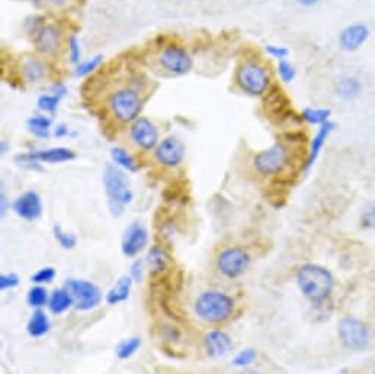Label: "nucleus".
<instances>
[{
  "label": "nucleus",
  "instance_id": "30",
  "mask_svg": "<svg viewBox=\"0 0 375 374\" xmlns=\"http://www.w3.org/2000/svg\"><path fill=\"white\" fill-rule=\"evenodd\" d=\"M62 100L55 96L53 93H43L37 97V111L41 112V113H46V115H55L57 112V109H59V105H61Z\"/></svg>",
  "mask_w": 375,
  "mask_h": 374
},
{
  "label": "nucleus",
  "instance_id": "28",
  "mask_svg": "<svg viewBox=\"0 0 375 374\" xmlns=\"http://www.w3.org/2000/svg\"><path fill=\"white\" fill-rule=\"evenodd\" d=\"M104 64V55H93L90 57H87V60H83L77 67H74V76L77 78H85L92 76L93 73H96V71L99 69V67Z\"/></svg>",
  "mask_w": 375,
  "mask_h": 374
},
{
  "label": "nucleus",
  "instance_id": "24",
  "mask_svg": "<svg viewBox=\"0 0 375 374\" xmlns=\"http://www.w3.org/2000/svg\"><path fill=\"white\" fill-rule=\"evenodd\" d=\"M111 160L115 165L124 169L125 172H137L140 168L136 158L122 146H113L111 149Z\"/></svg>",
  "mask_w": 375,
  "mask_h": 374
},
{
  "label": "nucleus",
  "instance_id": "29",
  "mask_svg": "<svg viewBox=\"0 0 375 374\" xmlns=\"http://www.w3.org/2000/svg\"><path fill=\"white\" fill-rule=\"evenodd\" d=\"M331 117V111L327 108H312L308 106L302 111V120H304L309 125L321 127L323 124L328 123Z\"/></svg>",
  "mask_w": 375,
  "mask_h": 374
},
{
  "label": "nucleus",
  "instance_id": "11",
  "mask_svg": "<svg viewBox=\"0 0 375 374\" xmlns=\"http://www.w3.org/2000/svg\"><path fill=\"white\" fill-rule=\"evenodd\" d=\"M36 52L41 56H53L64 46V32L61 25L55 22H46L31 37Z\"/></svg>",
  "mask_w": 375,
  "mask_h": 374
},
{
  "label": "nucleus",
  "instance_id": "27",
  "mask_svg": "<svg viewBox=\"0 0 375 374\" xmlns=\"http://www.w3.org/2000/svg\"><path fill=\"white\" fill-rule=\"evenodd\" d=\"M146 261L152 275H161L169 263V256L161 247H153L148 254Z\"/></svg>",
  "mask_w": 375,
  "mask_h": 374
},
{
  "label": "nucleus",
  "instance_id": "38",
  "mask_svg": "<svg viewBox=\"0 0 375 374\" xmlns=\"http://www.w3.org/2000/svg\"><path fill=\"white\" fill-rule=\"evenodd\" d=\"M360 226L367 230H375V202H369L360 214Z\"/></svg>",
  "mask_w": 375,
  "mask_h": 374
},
{
  "label": "nucleus",
  "instance_id": "17",
  "mask_svg": "<svg viewBox=\"0 0 375 374\" xmlns=\"http://www.w3.org/2000/svg\"><path fill=\"white\" fill-rule=\"evenodd\" d=\"M21 76L27 84H40L49 77L48 64L37 56H25L21 61Z\"/></svg>",
  "mask_w": 375,
  "mask_h": 374
},
{
  "label": "nucleus",
  "instance_id": "12",
  "mask_svg": "<svg viewBox=\"0 0 375 374\" xmlns=\"http://www.w3.org/2000/svg\"><path fill=\"white\" fill-rule=\"evenodd\" d=\"M250 265L249 254L241 248H227L216 258V268L228 279H237Z\"/></svg>",
  "mask_w": 375,
  "mask_h": 374
},
{
  "label": "nucleus",
  "instance_id": "26",
  "mask_svg": "<svg viewBox=\"0 0 375 374\" xmlns=\"http://www.w3.org/2000/svg\"><path fill=\"white\" fill-rule=\"evenodd\" d=\"M336 92L341 99L352 100L356 99L360 92H362V84L355 77H343L336 85Z\"/></svg>",
  "mask_w": 375,
  "mask_h": 374
},
{
  "label": "nucleus",
  "instance_id": "48",
  "mask_svg": "<svg viewBox=\"0 0 375 374\" xmlns=\"http://www.w3.org/2000/svg\"><path fill=\"white\" fill-rule=\"evenodd\" d=\"M48 2H49L53 8L61 9V8H64V6L68 4V0H48Z\"/></svg>",
  "mask_w": 375,
  "mask_h": 374
},
{
  "label": "nucleus",
  "instance_id": "4",
  "mask_svg": "<svg viewBox=\"0 0 375 374\" xmlns=\"http://www.w3.org/2000/svg\"><path fill=\"white\" fill-rule=\"evenodd\" d=\"M108 108L112 113V117L120 124H132L139 117H141V93L132 88V85L120 88L109 95Z\"/></svg>",
  "mask_w": 375,
  "mask_h": 374
},
{
  "label": "nucleus",
  "instance_id": "19",
  "mask_svg": "<svg viewBox=\"0 0 375 374\" xmlns=\"http://www.w3.org/2000/svg\"><path fill=\"white\" fill-rule=\"evenodd\" d=\"M336 130H337V124L331 120L328 123L323 124L321 127H318V132H316V134L311 140L309 152H308V158H306V162H305V171H309L315 165V162L318 161L321 151L324 149L328 137L333 134Z\"/></svg>",
  "mask_w": 375,
  "mask_h": 374
},
{
  "label": "nucleus",
  "instance_id": "41",
  "mask_svg": "<svg viewBox=\"0 0 375 374\" xmlns=\"http://www.w3.org/2000/svg\"><path fill=\"white\" fill-rule=\"evenodd\" d=\"M265 52H267V55H268L269 57H272V60H277L278 62L287 60L288 53H290V50H288L285 46L272 45V43H269V45L265 46Z\"/></svg>",
  "mask_w": 375,
  "mask_h": 374
},
{
  "label": "nucleus",
  "instance_id": "21",
  "mask_svg": "<svg viewBox=\"0 0 375 374\" xmlns=\"http://www.w3.org/2000/svg\"><path fill=\"white\" fill-rule=\"evenodd\" d=\"M53 121L46 113H33L25 121L27 132L38 140H49L53 136Z\"/></svg>",
  "mask_w": 375,
  "mask_h": 374
},
{
  "label": "nucleus",
  "instance_id": "23",
  "mask_svg": "<svg viewBox=\"0 0 375 374\" xmlns=\"http://www.w3.org/2000/svg\"><path fill=\"white\" fill-rule=\"evenodd\" d=\"M50 320L43 310H36L27 323V333L31 338H41L49 333Z\"/></svg>",
  "mask_w": 375,
  "mask_h": 374
},
{
  "label": "nucleus",
  "instance_id": "9",
  "mask_svg": "<svg viewBox=\"0 0 375 374\" xmlns=\"http://www.w3.org/2000/svg\"><path fill=\"white\" fill-rule=\"evenodd\" d=\"M128 136L133 145L143 152L155 151L161 141L160 128L148 117H139L134 123L129 124Z\"/></svg>",
  "mask_w": 375,
  "mask_h": 374
},
{
  "label": "nucleus",
  "instance_id": "43",
  "mask_svg": "<svg viewBox=\"0 0 375 374\" xmlns=\"http://www.w3.org/2000/svg\"><path fill=\"white\" fill-rule=\"evenodd\" d=\"M77 133L72 132V128L68 124L59 123L53 127V137L56 139H66V137H76Z\"/></svg>",
  "mask_w": 375,
  "mask_h": 374
},
{
  "label": "nucleus",
  "instance_id": "31",
  "mask_svg": "<svg viewBox=\"0 0 375 374\" xmlns=\"http://www.w3.org/2000/svg\"><path fill=\"white\" fill-rule=\"evenodd\" d=\"M49 298L50 296L48 295V291L45 289V287L37 284L33 287V289H30V292H28L27 302L30 307L36 310H41L43 307L49 304Z\"/></svg>",
  "mask_w": 375,
  "mask_h": 374
},
{
  "label": "nucleus",
  "instance_id": "6",
  "mask_svg": "<svg viewBox=\"0 0 375 374\" xmlns=\"http://www.w3.org/2000/svg\"><path fill=\"white\" fill-rule=\"evenodd\" d=\"M290 161V151L283 141H276L272 146L259 151L253 156V168L264 177L278 176L287 168Z\"/></svg>",
  "mask_w": 375,
  "mask_h": 374
},
{
  "label": "nucleus",
  "instance_id": "3",
  "mask_svg": "<svg viewBox=\"0 0 375 374\" xmlns=\"http://www.w3.org/2000/svg\"><path fill=\"white\" fill-rule=\"evenodd\" d=\"M239 90L250 97H261L271 88V74L267 67L257 61H243L234 76Z\"/></svg>",
  "mask_w": 375,
  "mask_h": 374
},
{
  "label": "nucleus",
  "instance_id": "52",
  "mask_svg": "<svg viewBox=\"0 0 375 374\" xmlns=\"http://www.w3.org/2000/svg\"><path fill=\"white\" fill-rule=\"evenodd\" d=\"M371 374H375V368H374V370H372V373H371Z\"/></svg>",
  "mask_w": 375,
  "mask_h": 374
},
{
  "label": "nucleus",
  "instance_id": "42",
  "mask_svg": "<svg viewBox=\"0 0 375 374\" xmlns=\"http://www.w3.org/2000/svg\"><path fill=\"white\" fill-rule=\"evenodd\" d=\"M20 284V277L13 272H9V275H2L0 276V289L2 291H9L17 287Z\"/></svg>",
  "mask_w": 375,
  "mask_h": 374
},
{
  "label": "nucleus",
  "instance_id": "46",
  "mask_svg": "<svg viewBox=\"0 0 375 374\" xmlns=\"http://www.w3.org/2000/svg\"><path fill=\"white\" fill-rule=\"evenodd\" d=\"M129 276L133 277V280L139 282L141 280V276H143V261H136L133 265H132V272H129Z\"/></svg>",
  "mask_w": 375,
  "mask_h": 374
},
{
  "label": "nucleus",
  "instance_id": "36",
  "mask_svg": "<svg viewBox=\"0 0 375 374\" xmlns=\"http://www.w3.org/2000/svg\"><path fill=\"white\" fill-rule=\"evenodd\" d=\"M277 74L283 83H292L296 78V68L287 60L277 64Z\"/></svg>",
  "mask_w": 375,
  "mask_h": 374
},
{
  "label": "nucleus",
  "instance_id": "32",
  "mask_svg": "<svg viewBox=\"0 0 375 374\" xmlns=\"http://www.w3.org/2000/svg\"><path fill=\"white\" fill-rule=\"evenodd\" d=\"M66 53L69 62L77 67L83 61V49H81V41L77 34H71L66 40Z\"/></svg>",
  "mask_w": 375,
  "mask_h": 374
},
{
  "label": "nucleus",
  "instance_id": "37",
  "mask_svg": "<svg viewBox=\"0 0 375 374\" xmlns=\"http://www.w3.org/2000/svg\"><path fill=\"white\" fill-rule=\"evenodd\" d=\"M256 356H257V354H256V351H255L253 348H246V349L240 351V352L234 356V359H233V366H234V367L244 368V367L250 366V364L255 361V359H256Z\"/></svg>",
  "mask_w": 375,
  "mask_h": 374
},
{
  "label": "nucleus",
  "instance_id": "2",
  "mask_svg": "<svg viewBox=\"0 0 375 374\" xmlns=\"http://www.w3.org/2000/svg\"><path fill=\"white\" fill-rule=\"evenodd\" d=\"M104 187L111 214L113 217H121L134 199L127 172L115 164H108L104 171Z\"/></svg>",
  "mask_w": 375,
  "mask_h": 374
},
{
  "label": "nucleus",
  "instance_id": "1",
  "mask_svg": "<svg viewBox=\"0 0 375 374\" xmlns=\"http://www.w3.org/2000/svg\"><path fill=\"white\" fill-rule=\"evenodd\" d=\"M299 289L313 305L324 304L334 291V276L331 271L318 264H304L296 272Z\"/></svg>",
  "mask_w": 375,
  "mask_h": 374
},
{
  "label": "nucleus",
  "instance_id": "49",
  "mask_svg": "<svg viewBox=\"0 0 375 374\" xmlns=\"http://www.w3.org/2000/svg\"><path fill=\"white\" fill-rule=\"evenodd\" d=\"M9 149H10V146L6 140L0 141V153H2V156H5L9 152Z\"/></svg>",
  "mask_w": 375,
  "mask_h": 374
},
{
  "label": "nucleus",
  "instance_id": "22",
  "mask_svg": "<svg viewBox=\"0 0 375 374\" xmlns=\"http://www.w3.org/2000/svg\"><path fill=\"white\" fill-rule=\"evenodd\" d=\"M133 277L132 276H122L118 282L112 286V289L106 293V302L109 305H118L121 302L127 300L132 293L133 287Z\"/></svg>",
  "mask_w": 375,
  "mask_h": 374
},
{
  "label": "nucleus",
  "instance_id": "16",
  "mask_svg": "<svg viewBox=\"0 0 375 374\" xmlns=\"http://www.w3.org/2000/svg\"><path fill=\"white\" fill-rule=\"evenodd\" d=\"M369 37V28L362 24L356 22L343 28L339 36V45L346 52H355L362 48Z\"/></svg>",
  "mask_w": 375,
  "mask_h": 374
},
{
  "label": "nucleus",
  "instance_id": "33",
  "mask_svg": "<svg viewBox=\"0 0 375 374\" xmlns=\"http://www.w3.org/2000/svg\"><path fill=\"white\" fill-rule=\"evenodd\" d=\"M141 340L140 338H128L122 340L117 347V356L120 359H128L132 358L140 348Z\"/></svg>",
  "mask_w": 375,
  "mask_h": 374
},
{
  "label": "nucleus",
  "instance_id": "13",
  "mask_svg": "<svg viewBox=\"0 0 375 374\" xmlns=\"http://www.w3.org/2000/svg\"><path fill=\"white\" fill-rule=\"evenodd\" d=\"M153 156L156 162L162 167L177 168L185 158L184 141L177 136H167L153 151Z\"/></svg>",
  "mask_w": 375,
  "mask_h": 374
},
{
  "label": "nucleus",
  "instance_id": "47",
  "mask_svg": "<svg viewBox=\"0 0 375 374\" xmlns=\"http://www.w3.org/2000/svg\"><path fill=\"white\" fill-rule=\"evenodd\" d=\"M295 2L300 6H304V8H313L318 5L321 0H295Z\"/></svg>",
  "mask_w": 375,
  "mask_h": 374
},
{
  "label": "nucleus",
  "instance_id": "10",
  "mask_svg": "<svg viewBox=\"0 0 375 374\" xmlns=\"http://www.w3.org/2000/svg\"><path fill=\"white\" fill-rule=\"evenodd\" d=\"M65 287L74 299V305L78 311L94 310L102 300V291L89 280L69 279L66 280Z\"/></svg>",
  "mask_w": 375,
  "mask_h": 374
},
{
  "label": "nucleus",
  "instance_id": "14",
  "mask_svg": "<svg viewBox=\"0 0 375 374\" xmlns=\"http://www.w3.org/2000/svg\"><path fill=\"white\" fill-rule=\"evenodd\" d=\"M148 242H149V233L146 227L137 221L129 224L128 228L125 230L121 243L122 254L128 258H134L146 249Z\"/></svg>",
  "mask_w": 375,
  "mask_h": 374
},
{
  "label": "nucleus",
  "instance_id": "5",
  "mask_svg": "<svg viewBox=\"0 0 375 374\" xmlns=\"http://www.w3.org/2000/svg\"><path fill=\"white\" fill-rule=\"evenodd\" d=\"M194 311L197 317L208 323L227 321L234 311V300L224 292L206 291L196 299Z\"/></svg>",
  "mask_w": 375,
  "mask_h": 374
},
{
  "label": "nucleus",
  "instance_id": "8",
  "mask_svg": "<svg viewBox=\"0 0 375 374\" xmlns=\"http://www.w3.org/2000/svg\"><path fill=\"white\" fill-rule=\"evenodd\" d=\"M157 65H160L167 74L181 77L189 74L193 69L194 61L192 53L184 46L177 43H169L160 55H157Z\"/></svg>",
  "mask_w": 375,
  "mask_h": 374
},
{
  "label": "nucleus",
  "instance_id": "45",
  "mask_svg": "<svg viewBox=\"0 0 375 374\" xmlns=\"http://www.w3.org/2000/svg\"><path fill=\"white\" fill-rule=\"evenodd\" d=\"M9 199L6 196V192H5V187L2 184V191H0V215H2V219H5V215L8 214L9 211Z\"/></svg>",
  "mask_w": 375,
  "mask_h": 374
},
{
  "label": "nucleus",
  "instance_id": "44",
  "mask_svg": "<svg viewBox=\"0 0 375 374\" xmlns=\"http://www.w3.org/2000/svg\"><path fill=\"white\" fill-rule=\"evenodd\" d=\"M50 93H53L55 96L59 97L61 100H64L68 93H69V89H68V85L64 83V81H55L52 85H50Z\"/></svg>",
  "mask_w": 375,
  "mask_h": 374
},
{
  "label": "nucleus",
  "instance_id": "50",
  "mask_svg": "<svg viewBox=\"0 0 375 374\" xmlns=\"http://www.w3.org/2000/svg\"><path fill=\"white\" fill-rule=\"evenodd\" d=\"M27 2L30 4L33 8L38 9V8H41L43 5H45V2H48V0H27Z\"/></svg>",
  "mask_w": 375,
  "mask_h": 374
},
{
  "label": "nucleus",
  "instance_id": "39",
  "mask_svg": "<svg viewBox=\"0 0 375 374\" xmlns=\"http://www.w3.org/2000/svg\"><path fill=\"white\" fill-rule=\"evenodd\" d=\"M13 161H15V164H18L20 167L27 168L30 171H41V164L38 161L33 160V158L30 156V153H28V152L18 153L15 158H13Z\"/></svg>",
  "mask_w": 375,
  "mask_h": 374
},
{
  "label": "nucleus",
  "instance_id": "7",
  "mask_svg": "<svg viewBox=\"0 0 375 374\" xmlns=\"http://www.w3.org/2000/svg\"><path fill=\"white\" fill-rule=\"evenodd\" d=\"M337 335L343 347L352 352H362L371 343L369 327L356 317H343L337 326Z\"/></svg>",
  "mask_w": 375,
  "mask_h": 374
},
{
  "label": "nucleus",
  "instance_id": "34",
  "mask_svg": "<svg viewBox=\"0 0 375 374\" xmlns=\"http://www.w3.org/2000/svg\"><path fill=\"white\" fill-rule=\"evenodd\" d=\"M53 236L64 249H74L77 247L76 235L65 232V230L59 224L53 226Z\"/></svg>",
  "mask_w": 375,
  "mask_h": 374
},
{
  "label": "nucleus",
  "instance_id": "51",
  "mask_svg": "<svg viewBox=\"0 0 375 374\" xmlns=\"http://www.w3.org/2000/svg\"><path fill=\"white\" fill-rule=\"evenodd\" d=\"M240 374H259V373L255 370H243Z\"/></svg>",
  "mask_w": 375,
  "mask_h": 374
},
{
  "label": "nucleus",
  "instance_id": "35",
  "mask_svg": "<svg viewBox=\"0 0 375 374\" xmlns=\"http://www.w3.org/2000/svg\"><path fill=\"white\" fill-rule=\"evenodd\" d=\"M45 24H46V18L43 15H37V13H34V15H30L24 20L22 28H24V32L27 33V36L33 37Z\"/></svg>",
  "mask_w": 375,
  "mask_h": 374
},
{
  "label": "nucleus",
  "instance_id": "40",
  "mask_svg": "<svg viewBox=\"0 0 375 374\" xmlns=\"http://www.w3.org/2000/svg\"><path fill=\"white\" fill-rule=\"evenodd\" d=\"M56 277V270L53 267H43L40 268L36 275L31 277L33 283L36 284H46V283H52Z\"/></svg>",
  "mask_w": 375,
  "mask_h": 374
},
{
  "label": "nucleus",
  "instance_id": "25",
  "mask_svg": "<svg viewBox=\"0 0 375 374\" xmlns=\"http://www.w3.org/2000/svg\"><path fill=\"white\" fill-rule=\"evenodd\" d=\"M49 310L59 315V314H64L65 311H68L72 305H74V299H72L71 293L68 292L66 287H64V289H56L53 291V293L50 295L49 298Z\"/></svg>",
  "mask_w": 375,
  "mask_h": 374
},
{
  "label": "nucleus",
  "instance_id": "18",
  "mask_svg": "<svg viewBox=\"0 0 375 374\" xmlns=\"http://www.w3.org/2000/svg\"><path fill=\"white\" fill-rule=\"evenodd\" d=\"M33 160L38 161L40 164H65L74 161L77 158V153L71 148L65 146H53V148H45V149H33L28 151Z\"/></svg>",
  "mask_w": 375,
  "mask_h": 374
},
{
  "label": "nucleus",
  "instance_id": "15",
  "mask_svg": "<svg viewBox=\"0 0 375 374\" xmlns=\"http://www.w3.org/2000/svg\"><path fill=\"white\" fill-rule=\"evenodd\" d=\"M12 211L25 221H36L43 214L41 198L36 191H27L12 202Z\"/></svg>",
  "mask_w": 375,
  "mask_h": 374
},
{
  "label": "nucleus",
  "instance_id": "20",
  "mask_svg": "<svg viewBox=\"0 0 375 374\" xmlns=\"http://www.w3.org/2000/svg\"><path fill=\"white\" fill-rule=\"evenodd\" d=\"M205 351L212 358H222L228 355L233 349V339L229 338L222 330H211L206 333L205 340Z\"/></svg>",
  "mask_w": 375,
  "mask_h": 374
}]
</instances>
